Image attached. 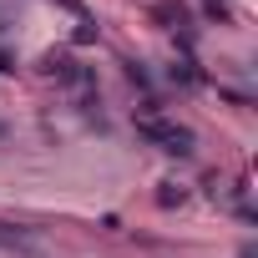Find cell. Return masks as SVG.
<instances>
[{
	"mask_svg": "<svg viewBox=\"0 0 258 258\" xmlns=\"http://www.w3.org/2000/svg\"><path fill=\"white\" fill-rule=\"evenodd\" d=\"M137 132H142L147 142H162V152H177V157H187V152H192V132H187V126H177V121L137 116Z\"/></svg>",
	"mask_w": 258,
	"mask_h": 258,
	"instance_id": "6da1fadb",
	"label": "cell"
},
{
	"mask_svg": "<svg viewBox=\"0 0 258 258\" xmlns=\"http://www.w3.org/2000/svg\"><path fill=\"white\" fill-rule=\"evenodd\" d=\"M208 6V16H218V21H233V0H203Z\"/></svg>",
	"mask_w": 258,
	"mask_h": 258,
	"instance_id": "7a4b0ae2",
	"label": "cell"
},
{
	"mask_svg": "<svg viewBox=\"0 0 258 258\" xmlns=\"http://www.w3.org/2000/svg\"><path fill=\"white\" fill-rule=\"evenodd\" d=\"M126 76H132L137 86H147V71H142V61H126Z\"/></svg>",
	"mask_w": 258,
	"mask_h": 258,
	"instance_id": "3957f363",
	"label": "cell"
},
{
	"mask_svg": "<svg viewBox=\"0 0 258 258\" xmlns=\"http://www.w3.org/2000/svg\"><path fill=\"white\" fill-rule=\"evenodd\" d=\"M6 71H16V56H11V51H0V76H6Z\"/></svg>",
	"mask_w": 258,
	"mask_h": 258,
	"instance_id": "277c9868",
	"label": "cell"
}]
</instances>
